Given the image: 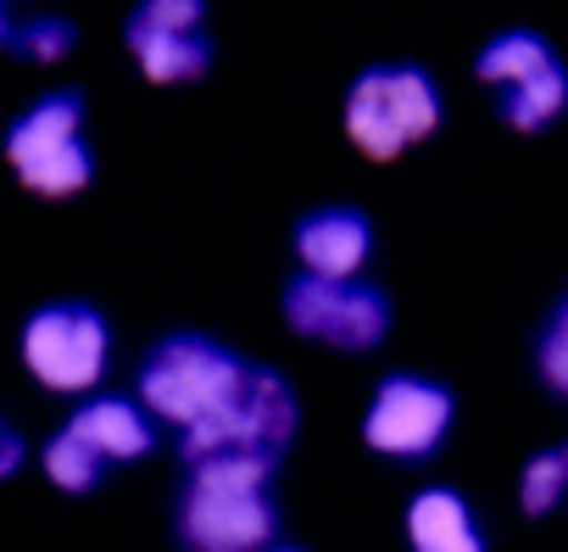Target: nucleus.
Masks as SVG:
<instances>
[{
  "label": "nucleus",
  "mask_w": 568,
  "mask_h": 552,
  "mask_svg": "<svg viewBox=\"0 0 568 552\" xmlns=\"http://www.w3.org/2000/svg\"><path fill=\"white\" fill-rule=\"evenodd\" d=\"M457 424V391L424 369H390L374 380L357 435L374 458L390 463H429Z\"/></svg>",
  "instance_id": "8"
},
{
  "label": "nucleus",
  "mask_w": 568,
  "mask_h": 552,
  "mask_svg": "<svg viewBox=\"0 0 568 552\" xmlns=\"http://www.w3.org/2000/svg\"><path fill=\"white\" fill-rule=\"evenodd\" d=\"M446 123V90L424 62L390 57L368 62L341 90V134L368 162H402L413 145L435 140Z\"/></svg>",
  "instance_id": "3"
},
{
  "label": "nucleus",
  "mask_w": 568,
  "mask_h": 552,
  "mask_svg": "<svg viewBox=\"0 0 568 552\" xmlns=\"http://www.w3.org/2000/svg\"><path fill=\"white\" fill-rule=\"evenodd\" d=\"M34 7H51V0H0V51H12V34Z\"/></svg>",
  "instance_id": "20"
},
{
  "label": "nucleus",
  "mask_w": 568,
  "mask_h": 552,
  "mask_svg": "<svg viewBox=\"0 0 568 552\" xmlns=\"http://www.w3.org/2000/svg\"><path fill=\"white\" fill-rule=\"evenodd\" d=\"M40 469H45V480H51L57 491H68V496H90V491L106 480L112 463H106V458H101V452H95L68 419H62V424L40 441Z\"/></svg>",
  "instance_id": "15"
},
{
  "label": "nucleus",
  "mask_w": 568,
  "mask_h": 552,
  "mask_svg": "<svg viewBox=\"0 0 568 552\" xmlns=\"http://www.w3.org/2000/svg\"><path fill=\"white\" fill-rule=\"evenodd\" d=\"M206 0H134L123 12V51L145 84H195L217 62Z\"/></svg>",
  "instance_id": "9"
},
{
  "label": "nucleus",
  "mask_w": 568,
  "mask_h": 552,
  "mask_svg": "<svg viewBox=\"0 0 568 552\" xmlns=\"http://www.w3.org/2000/svg\"><path fill=\"white\" fill-rule=\"evenodd\" d=\"M168 535L179 552H262L278 541L273 469L256 463H179L168 502Z\"/></svg>",
  "instance_id": "1"
},
{
  "label": "nucleus",
  "mask_w": 568,
  "mask_h": 552,
  "mask_svg": "<svg viewBox=\"0 0 568 552\" xmlns=\"http://www.w3.org/2000/svg\"><path fill=\"white\" fill-rule=\"evenodd\" d=\"M278 319L296 341L329 347V352H374L390 335V297L368 273H307L291 268L278 291Z\"/></svg>",
  "instance_id": "7"
},
{
  "label": "nucleus",
  "mask_w": 568,
  "mask_h": 552,
  "mask_svg": "<svg viewBox=\"0 0 568 552\" xmlns=\"http://www.w3.org/2000/svg\"><path fill=\"white\" fill-rule=\"evenodd\" d=\"M490 101H496V118L513 134H540V129H551L568 112V62L551 57L546 68H535V73L490 90Z\"/></svg>",
  "instance_id": "13"
},
{
  "label": "nucleus",
  "mask_w": 568,
  "mask_h": 552,
  "mask_svg": "<svg viewBox=\"0 0 568 552\" xmlns=\"http://www.w3.org/2000/svg\"><path fill=\"white\" fill-rule=\"evenodd\" d=\"M402 535H407V552H490V535L468 502V491L435 480V485H418L402 508Z\"/></svg>",
  "instance_id": "12"
},
{
  "label": "nucleus",
  "mask_w": 568,
  "mask_h": 552,
  "mask_svg": "<svg viewBox=\"0 0 568 552\" xmlns=\"http://www.w3.org/2000/svg\"><path fill=\"white\" fill-rule=\"evenodd\" d=\"M73 46H79L73 18H62L57 7H34V12L18 23V34H12V51H7V57H23V62L57 68V62H68V57H73Z\"/></svg>",
  "instance_id": "18"
},
{
  "label": "nucleus",
  "mask_w": 568,
  "mask_h": 552,
  "mask_svg": "<svg viewBox=\"0 0 568 552\" xmlns=\"http://www.w3.org/2000/svg\"><path fill=\"white\" fill-rule=\"evenodd\" d=\"M251 358L212 330H162L134 363V397L173 435L212 419L245 380Z\"/></svg>",
  "instance_id": "4"
},
{
  "label": "nucleus",
  "mask_w": 568,
  "mask_h": 552,
  "mask_svg": "<svg viewBox=\"0 0 568 552\" xmlns=\"http://www.w3.org/2000/svg\"><path fill=\"white\" fill-rule=\"evenodd\" d=\"M551 57H562V51H557L540 29L507 23V29H496V34L479 40V51H474V79H479L485 90H501V84H513V79L546 68Z\"/></svg>",
  "instance_id": "14"
},
{
  "label": "nucleus",
  "mask_w": 568,
  "mask_h": 552,
  "mask_svg": "<svg viewBox=\"0 0 568 552\" xmlns=\"http://www.w3.org/2000/svg\"><path fill=\"white\" fill-rule=\"evenodd\" d=\"M529 369H535V385L557 402H568V291L540 313L535 335H529Z\"/></svg>",
  "instance_id": "17"
},
{
  "label": "nucleus",
  "mask_w": 568,
  "mask_h": 552,
  "mask_svg": "<svg viewBox=\"0 0 568 552\" xmlns=\"http://www.w3.org/2000/svg\"><path fill=\"white\" fill-rule=\"evenodd\" d=\"M568 502V441L535 446L518 469V508L529 519H551Z\"/></svg>",
  "instance_id": "16"
},
{
  "label": "nucleus",
  "mask_w": 568,
  "mask_h": 552,
  "mask_svg": "<svg viewBox=\"0 0 568 552\" xmlns=\"http://www.w3.org/2000/svg\"><path fill=\"white\" fill-rule=\"evenodd\" d=\"M0 157L12 179L34 201H73L95 184V145H90V96L79 84H57L29 96L7 129H0Z\"/></svg>",
  "instance_id": "2"
},
{
  "label": "nucleus",
  "mask_w": 568,
  "mask_h": 552,
  "mask_svg": "<svg viewBox=\"0 0 568 552\" xmlns=\"http://www.w3.org/2000/svg\"><path fill=\"white\" fill-rule=\"evenodd\" d=\"M23 463H29V441H23V430L7 419V408H0V480H12Z\"/></svg>",
  "instance_id": "19"
},
{
  "label": "nucleus",
  "mask_w": 568,
  "mask_h": 552,
  "mask_svg": "<svg viewBox=\"0 0 568 552\" xmlns=\"http://www.w3.org/2000/svg\"><path fill=\"white\" fill-rule=\"evenodd\" d=\"M68 424H73L106 463H140V458H151L156 441H162V424L145 413V402H140L134 391H101V385H95V391L73 397Z\"/></svg>",
  "instance_id": "11"
},
{
  "label": "nucleus",
  "mask_w": 568,
  "mask_h": 552,
  "mask_svg": "<svg viewBox=\"0 0 568 552\" xmlns=\"http://www.w3.org/2000/svg\"><path fill=\"white\" fill-rule=\"evenodd\" d=\"M18 369L51 397H84L112 369V324L84 297L34 302L18 324Z\"/></svg>",
  "instance_id": "6"
},
{
  "label": "nucleus",
  "mask_w": 568,
  "mask_h": 552,
  "mask_svg": "<svg viewBox=\"0 0 568 552\" xmlns=\"http://www.w3.org/2000/svg\"><path fill=\"white\" fill-rule=\"evenodd\" d=\"M262 552H307V546H291V541H267Z\"/></svg>",
  "instance_id": "21"
},
{
  "label": "nucleus",
  "mask_w": 568,
  "mask_h": 552,
  "mask_svg": "<svg viewBox=\"0 0 568 552\" xmlns=\"http://www.w3.org/2000/svg\"><path fill=\"white\" fill-rule=\"evenodd\" d=\"M296 424H302L296 385L284 380L273 363L251 358L240 391L212 419L179 430L173 446H179V463H256V469H278V458L291 452V441H296Z\"/></svg>",
  "instance_id": "5"
},
{
  "label": "nucleus",
  "mask_w": 568,
  "mask_h": 552,
  "mask_svg": "<svg viewBox=\"0 0 568 552\" xmlns=\"http://www.w3.org/2000/svg\"><path fill=\"white\" fill-rule=\"evenodd\" d=\"M291 257L307 273H368L374 218L357 201H313L291 223Z\"/></svg>",
  "instance_id": "10"
}]
</instances>
